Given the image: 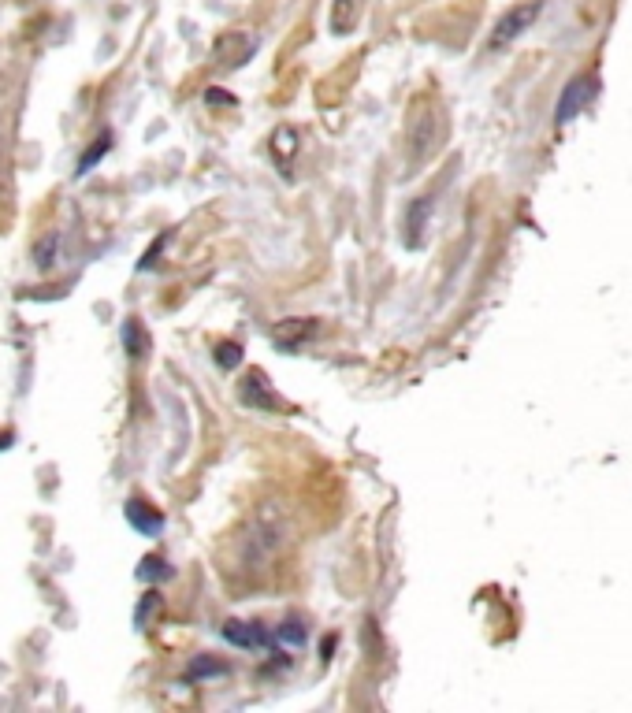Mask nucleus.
<instances>
[{
    "instance_id": "nucleus-9",
    "label": "nucleus",
    "mask_w": 632,
    "mask_h": 713,
    "mask_svg": "<svg viewBox=\"0 0 632 713\" xmlns=\"http://www.w3.org/2000/svg\"><path fill=\"white\" fill-rule=\"evenodd\" d=\"M272 153H276V160H279V171L290 175V160H294V153H298V130L279 127L276 138H272Z\"/></svg>"
},
{
    "instance_id": "nucleus-7",
    "label": "nucleus",
    "mask_w": 632,
    "mask_h": 713,
    "mask_svg": "<svg viewBox=\"0 0 632 713\" xmlns=\"http://www.w3.org/2000/svg\"><path fill=\"white\" fill-rule=\"evenodd\" d=\"M242 402L246 405H257V409H276V394H272V387L264 383L261 372H250L246 376V383H242Z\"/></svg>"
},
{
    "instance_id": "nucleus-3",
    "label": "nucleus",
    "mask_w": 632,
    "mask_h": 713,
    "mask_svg": "<svg viewBox=\"0 0 632 713\" xmlns=\"http://www.w3.org/2000/svg\"><path fill=\"white\" fill-rule=\"evenodd\" d=\"M253 52H257V38H246V34H238V30L224 34V38L212 45V56H216V64L224 67V71L246 64Z\"/></svg>"
},
{
    "instance_id": "nucleus-12",
    "label": "nucleus",
    "mask_w": 632,
    "mask_h": 713,
    "mask_svg": "<svg viewBox=\"0 0 632 713\" xmlns=\"http://www.w3.org/2000/svg\"><path fill=\"white\" fill-rule=\"evenodd\" d=\"M108 145H112V134H108V130H105V134H101V142H97V145H90V153L82 156L79 175H82V171H90V164H97V160H101V156H105V149H108Z\"/></svg>"
},
{
    "instance_id": "nucleus-15",
    "label": "nucleus",
    "mask_w": 632,
    "mask_h": 713,
    "mask_svg": "<svg viewBox=\"0 0 632 713\" xmlns=\"http://www.w3.org/2000/svg\"><path fill=\"white\" fill-rule=\"evenodd\" d=\"M53 246H56V238H45V242H41V249H38L41 264H49V257H53Z\"/></svg>"
},
{
    "instance_id": "nucleus-6",
    "label": "nucleus",
    "mask_w": 632,
    "mask_h": 713,
    "mask_svg": "<svg viewBox=\"0 0 632 713\" xmlns=\"http://www.w3.org/2000/svg\"><path fill=\"white\" fill-rule=\"evenodd\" d=\"M127 520H131L142 535H157L160 528H164V517H160L153 506H145L142 498H131V502H127Z\"/></svg>"
},
{
    "instance_id": "nucleus-14",
    "label": "nucleus",
    "mask_w": 632,
    "mask_h": 713,
    "mask_svg": "<svg viewBox=\"0 0 632 713\" xmlns=\"http://www.w3.org/2000/svg\"><path fill=\"white\" fill-rule=\"evenodd\" d=\"M198 673H224V665H216V662H194V665H190V676H198Z\"/></svg>"
},
{
    "instance_id": "nucleus-11",
    "label": "nucleus",
    "mask_w": 632,
    "mask_h": 713,
    "mask_svg": "<svg viewBox=\"0 0 632 713\" xmlns=\"http://www.w3.org/2000/svg\"><path fill=\"white\" fill-rule=\"evenodd\" d=\"M276 639H283V643H290V647H302V643H305V624L283 621L276 628Z\"/></svg>"
},
{
    "instance_id": "nucleus-1",
    "label": "nucleus",
    "mask_w": 632,
    "mask_h": 713,
    "mask_svg": "<svg viewBox=\"0 0 632 713\" xmlns=\"http://www.w3.org/2000/svg\"><path fill=\"white\" fill-rule=\"evenodd\" d=\"M540 8H543V0H528V4H517V8H510V12L502 15L499 23H495V30H491L488 49L499 52V49H506V45H514V41L525 34L528 26L536 23Z\"/></svg>"
},
{
    "instance_id": "nucleus-13",
    "label": "nucleus",
    "mask_w": 632,
    "mask_h": 713,
    "mask_svg": "<svg viewBox=\"0 0 632 713\" xmlns=\"http://www.w3.org/2000/svg\"><path fill=\"white\" fill-rule=\"evenodd\" d=\"M216 353H220V364H224V368H235L238 357H242V350H238L235 342H220V346H216Z\"/></svg>"
},
{
    "instance_id": "nucleus-4",
    "label": "nucleus",
    "mask_w": 632,
    "mask_h": 713,
    "mask_svg": "<svg viewBox=\"0 0 632 713\" xmlns=\"http://www.w3.org/2000/svg\"><path fill=\"white\" fill-rule=\"evenodd\" d=\"M316 331H320V320H283V324L272 331V342H276L279 350H302L309 338H316Z\"/></svg>"
},
{
    "instance_id": "nucleus-2",
    "label": "nucleus",
    "mask_w": 632,
    "mask_h": 713,
    "mask_svg": "<svg viewBox=\"0 0 632 713\" xmlns=\"http://www.w3.org/2000/svg\"><path fill=\"white\" fill-rule=\"evenodd\" d=\"M595 90H599V78L577 75L566 90H562V97H558V112H554V119H558V123H573V119H577L580 112L592 104Z\"/></svg>"
},
{
    "instance_id": "nucleus-5",
    "label": "nucleus",
    "mask_w": 632,
    "mask_h": 713,
    "mask_svg": "<svg viewBox=\"0 0 632 713\" xmlns=\"http://www.w3.org/2000/svg\"><path fill=\"white\" fill-rule=\"evenodd\" d=\"M224 639L227 643H235V647H242V650L272 647V636L264 632L261 624H250V621H227L224 624Z\"/></svg>"
},
{
    "instance_id": "nucleus-10",
    "label": "nucleus",
    "mask_w": 632,
    "mask_h": 713,
    "mask_svg": "<svg viewBox=\"0 0 632 713\" xmlns=\"http://www.w3.org/2000/svg\"><path fill=\"white\" fill-rule=\"evenodd\" d=\"M0 208H12V160H8V130L0 123Z\"/></svg>"
},
{
    "instance_id": "nucleus-16",
    "label": "nucleus",
    "mask_w": 632,
    "mask_h": 713,
    "mask_svg": "<svg viewBox=\"0 0 632 713\" xmlns=\"http://www.w3.org/2000/svg\"><path fill=\"white\" fill-rule=\"evenodd\" d=\"M212 101H216V104H231V97H227V93H212V90H209V104H212Z\"/></svg>"
},
{
    "instance_id": "nucleus-8",
    "label": "nucleus",
    "mask_w": 632,
    "mask_h": 713,
    "mask_svg": "<svg viewBox=\"0 0 632 713\" xmlns=\"http://www.w3.org/2000/svg\"><path fill=\"white\" fill-rule=\"evenodd\" d=\"M361 19V0H331V15L328 23L335 34H350Z\"/></svg>"
}]
</instances>
